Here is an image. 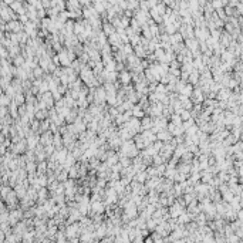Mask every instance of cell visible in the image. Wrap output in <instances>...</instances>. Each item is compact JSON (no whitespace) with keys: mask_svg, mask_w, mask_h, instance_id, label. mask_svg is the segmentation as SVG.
<instances>
[{"mask_svg":"<svg viewBox=\"0 0 243 243\" xmlns=\"http://www.w3.org/2000/svg\"><path fill=\"white\" fill-rule=\"evenodd\" d=\"M124 155L128 158H135L137 155H138V148L135 147V144H132V142H125V144L122 145V151Z\"/></svg>","mask_w":243,"mask_h":243,"instance_id":"obj_1","label":"cell"},{"mask_svg":"<svg viewBox=\"0 0 243 243\" xmlns=\"http://www.w3.org/2000/svg\"><path fill=\"white\" fill-rule=\"evenodd\" d=\"M230 90L229 88H223V87H222L220 90H219V92H218V97H216V98H218V101H226V100L229 98V97H230Z\"/></svg>","mask_w":243,"mask_h":243,"instance_id":"obj_2","label":"cell"},{"mask_svg":"<svg viewBox=\"0 0 243 243\" xmlns=\"http://www.w3.org/2000/svg\"><path fill=\"white\" fill-rule=\"evenodd\" d=\"M155 135H157V141H165V142H168L171 139V135H172V134H171L169 131H162V129H161V131H158Z\"/></svg>","mask_w":243,"mask_h":243,"instance_id":"obj_3","label":"cell"},{"mask_svg":"<svg viewBox=\"0 0 243 243\" xmlns=\"http://www.w3.org/2000/svg\"><path fill=\"white\" fill-rule=\"evenodd\" d=\"M118 78H120V83L121 84H129V81H131V74L128 73V71H121L120 75H118Z\"/></svg>","mask_w":243,"mask_h":243,"instance_id":"obj_4","label":"cell"},{"mask_svg":"<svg viewBox=\"0 0 243 243\" xmlns=\"http://www.w3.org/2000/svg\"><path fill=\"white\" fill-rule=\"evenodd\" d=\"M132 115L135 118H142L144 117V111H142V108H141V105H135V107H132Z\"/></svg>","mask_w":243,"mask_h":243,"instance_id":"obj_5","label":"cell"},{"mask_svg":"<svg viewBox=\"0 0 243 243\" xmlns=\"http://www.w3.org/2000/svg\"><path fill=\"white\" fill-rule=\"evenodd\" d=\"M78 230H80L78 225H73V226H68V228H67V232H64V233L67 235L68 237H71V236H74L75 233H78Z\"/></svg>","mask_w":243,"mask_h":243,"instance_id":"obj_6","label":"cell"},{"mask_svg":"<svg viewBox=\"0 0 243 243\" xmlns=\"http://www.w3.org/2000/svg\"><path fill=\"white\" fill-rule=\"evenodd\" d=\"M192 91H194V87H192L191 84H186V85H184V87H182V90H181L182 96H186V97H191Z\"/></svg>","mask_w":243,"mask_h":243,"instance_id":"obj_7","label":"cell"},{"mask_svg":"<svg viewBox=\"0 0 243 243\" xmlns=\"http://www.w3.org/2000/svg\"><path fill=\"white\" fill-rule=\"evenodd\" d=\"M134 179H135L137 182H139V184H142V182H145V179H147V173L141 172V171H137L135 176H134Z\"/></svg>","mask_w":243,"mask_h":243,"instance_id":"obj_8","label":"cell"},{"mask_svg":"<svg viewBox=\"0 0 243 243\" xmlns=\"http://www.w3.org/2000/svg\"><path fill=\"white\" fill-rule=\"evenodd\" d=\"M172 124H175V125H182V120H181V115L179 114H172Z\"/></svg>","mask_w":243,"mask_h":243,"instance_id":"obj_9","label":"cell"},{"mask_svg":"<svg viewBox=\"0 0 243 243\" xmlns=\"http://www.w3.org/2000/svg\"><path fill=\"white\" fill-rule=\"evenodd\" d=\"M125 53H131V47H129V46L125 47Z\"/></svg>","mask_w":243,"mask_h":243,"instance_id":"obj_10","label":"cell"}]
</instances>
